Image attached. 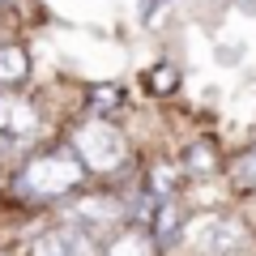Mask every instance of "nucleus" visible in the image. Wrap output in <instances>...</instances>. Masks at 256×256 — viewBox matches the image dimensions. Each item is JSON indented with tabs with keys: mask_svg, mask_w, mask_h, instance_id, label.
Instances as JSON below:
<instances>
[{
	"mask_svg": "<svg viewBox=\"0 0 256 256\" xmlns=\"http://www.w3.org/2000/svg\"><path fill=\"white\" fill-rule=\"evenodd\" d=\"M38 137V111L22 94H0V150H13L22 141Z\"/></svg>",
	"mask_w": 256,
	"mask_h": 256,
	"instance_id": "obj_5",
	"label": "nucleus"
},
{
	"mask_svg": "<svg viewBox=\"0 0 256 256\" xmlns=\"http://www.w3.org/2000/svg\"><path fill=\"white\" fill-rule=\"evenodd\" d=\"M154 252H158L154 235L141 230V226H132V230L111 235V244H107V252H102V256H154Z\"/></svg>",
	"mask_w": 256,
	"mask_h": 256,
	"instance_id": "obj_7",
	"label": "nucleus"
},
{
	"mask_svg": "<svg viewBox=\"0 0 256 256\" xmlns=\"http://www.w3.org/2000/svg\"><path fill=\"white\" fill-rule=\"evenodd\" d=\"M73 154L77 162H86L90 171H120V166L128 162V141L124 132H120L116 124H107V120H86L82 128L73 132Z\"/></svg>",
	"mask_w": 256,
	"mask_h": 256,
	"instance_id": "obj_2",
	"label": "nucleus"
},
{
	"mask_svg": "<svg viewBox=\"0 0 256 256\" xmlns=\"http://www.w3.org/2000/svg\"><path fill=\"white\" fill-rule=\"evenodd\" d=\"M150 180H154V196L158 201H162V196H171V184H175V171L166 162H158L154 166V175H150Z\"/></svg>",
	"mask_w": 256,
	"mask_h": 256,
	"instance_id": "obj_12",
	"label": "nucleus"
},
{
	"mask_svg": "<svg viewBox=\"0 0 256 256\" xmlns=\"http://www.w3.org/2000/svg\"><path fill=\"white\" fill-rule=\"evenodd\" d=\"M184 162H188L192 175H210L214 166H218V162H214V146H210V141H196V146L188 150V158H184Z\"/></svg>",
	"mask_w": 256,
	"mask_h": 256,
	"instance_id": "obj_10",
	"label": "nucleus"
},
{
	"mask_svg": "<svg viewBox=\"0 0 256 256\" xmlns=\"http://www.w3.org/2000/svg\"><path fill=\"white\" fill-rule=\"evenodd\" d=\"M26 77H30V56H26V47L4 43V47H0V86H18V82H26Z\"/></svg>",
	"mask_w": 256,
	"mask_h": 256,
	"instance_id": "obj_8",
	"label": "nucleus"
},
{
	"mask_svg": "<svg viewBox=\"0 0 256 256\" xmlns=\"http://www.w3.org/2000/svg\"><path fill=\"white\" fill-rule=\"evenodd\" d=\"M244 239V226L226 214H210V218H192L184 226V244L192 252H230Z\"/></svg>",
	"mask_w": 256,
	"mask_h": 256,
	"instance_id": "obj_4",
	"label": "nucleus"
},
{
	"mask_svg": "<svg viewBox=\"0 0 256 256\" xmlns=\"http://www.w3.org/2000/svg\"><path fill=\"white\" fill-rule=\"evenodd\" d=\"M82 171H86V166L77 162V154L68 146H64V150H47V154L30 158V162L22 166L18 188L26 192V196L52 201V196H64L68 188H77V184H82Z\"/></svg>",
	"mask_w": 256,
	"mask_h": 256,
	"instance_id": "obj_1",
	"label": "nucleus"
},
{
	"mask_svg": "<svg viewBox=\"0 0 256 256\" xmlns=\"http://www.w3.org/2000/svg\"><path fill=\"white\" fill-rule=\"evenodd\" d=\"M175 82H180V73H175L171 64H158V68H150V94H166V90H175Z\"/></svg>",
	"mask_w": 256,
	"mask_h": 256,
	"instance_id": "obj_11",
	"label": "nucleus"
},
{
	"mask_svg": "<svg viewBox=\"0 0 256 256\" xmlns=\"http://www.w3.org/2000/svg\"><path fill=\"white\" fill-rule=\"evenodd\" d=\"M30 256H94V239L77 230L73 222H64L56 230H43L30 248Z\"/></svg>",
	"mask_w": 256,
	"mask_h": 256,
	"instance_id": "obj_6",
	"label": "nucleus"
},
{
	"mask_svg": "<svg viewBox=\"0 0 256 256\" xmlns=\"http://www.w3.org/2000/svg\"><path fill=\"white\" fill-rule=\"evenodd\" d=\"M64 222H73L77 230H86L90 239L98 235H116L120 222H124V205L111 201V196H82L64 210Z\"/></svg>",
	"mask_w": 256,
	"mask_h": 256,
	"instance_id": "obj_3",
	"label": "nucleus"
},
{
	"mask_svg": "<svg viewBox=\"0 0 256 256\" xmlns=\"http://www.w3.org/2000/svg\"><path fill=\"white\" fill-rule=\"evenodd\" d=\"M230 180H235V188H256V146L244 150V154L235 158V166H230Z\"/></svg>",
	"mask_w": 256,
	"mask_h": 256,
	"instance_id": "obj_9",
	"label": "nucleus"
},
{
	"mask_svg": "<svg viewBox=\"0 0 256 256\" xmlns=\"http://www.w3.org/2000/svg\"><path fill=\"white\" fill-rule=\"evenodd\" d=\"M90 102H94V107H116V102H120V90H116V86H98V90H94L90 94Z\"/></svg>",
	"mask_w": 256,
	"mask_h": 256,
	"instance_id": "obj_13",
	"label": "nucleus"
}]
</instances>
